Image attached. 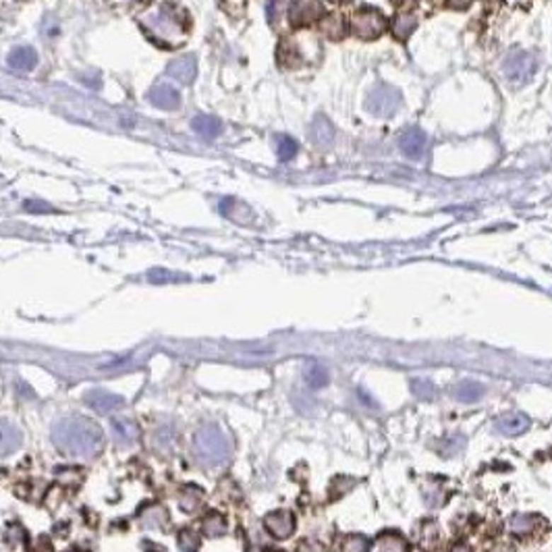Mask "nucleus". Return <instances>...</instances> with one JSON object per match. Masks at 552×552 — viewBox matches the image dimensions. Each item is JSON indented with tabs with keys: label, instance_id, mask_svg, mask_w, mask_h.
<instances>
[{
	"label": "nucleus",
	"instance_id": "21",
	"mask_svg": "<svg viewBox=\"0 0 552 552\" xmlns=\"http://www.w3.org/2000/svg\"><path fill=\"white\" fill-rule=\"evenodd\" d=\"M304 378H306L307 386L311 389H322L328 384V369L318 366V364H311L307 366L306 372H304Z\"/></svg>",
	"mask_w": 552,
	"mask_h": 552
},
{
	"label": "nucleus",
	"instance_id": "9",
	"mask_svg": "<svg viewBox=\"0 0 552 552\" xmlns=\"http://www.w3.org/2000/svg\"><path fill=\"white\" fill-rule=\"evenodd\" d=\"M322 6L316 0H299L293 8H291V23L301 28V25H309L311 21H316L320 17Z\"/></svg>",
	"mask_w": 552,
	"mask_h": 552
},
{
	"label": "nucleus",
	"instance_id": "8",
	"mask_svg": "<svg viewBox=\"0 0 552 552\" xmlns=\"http://www.w3.org/2000/svg\"><path fill=\"white\" fill-rule=\"evenodd\" d=\"M424 148H426V133L418 127L405 131V135L401 137V152L405 154L411 160H418L424 156Z\"/></svg>",
	"mask_w": 552,
	"mask_h": 552
},
{
	"label": "nucleus",
	"instance_id": "12",
	"mask_svg": "<svg viewBox=\"0 0 552 552\" xmlns=\"http://www.w3.org/2000/svg\"><path fill=\"white\" fill-rule=\"evenodd\" d=\"M171 77L179 79L181 84H191L197 75V64H195V59L193 57H181L177 61L171 62L168 71H166Z\"/></svg>",
	"mask_w": 552,
	"mask_h": 552
},
{
	"label": "nucleus",
	"instance_id": "2",
	"mask_svg": "<svg viewBox=\"0 0 552 552\" xmlns=\"http://www.w3.org/2000/svg\"><path fill=\"white\" fill-rule=\"evenodd\" d=\"M193 451H195V457L206 463V465H218L222 461H226L229 453H231V442L229 438L224 436V432L208 424V426H202V428L195 432V438H193Z\"/></svg>",
	"mask_w": 552,
	"mask_h": 552
},
{
	"label": "nucleus",
	"instance_id": "11",
	"mask_svg": "<svg viewBox=\"0 0 552 552\" xmlns=\"http://www.w3.org/2000/svg\"><path fill=\"white\" fill-rule=\"evenodd\" d=\"M150 102H152L154 106H158V108H164V110H175V108H179V104H181V96L179 92L175 90V88H171V86H156L152 92H150Z\"/></svg>",
	"mask_w": 552,
	"mask_h": 552
},
{
	"label": "nucleus",
	"instance_id": "20",
	"mask_svg": "<svg viewBox=\"0 0 552 552\" xmlns=\"http://www.w3.org/2000/svg\"><path fill=\"white\" fill-rule=\"evenodd\" d=\"M320 28H322V31H324L326 38H330V40H340V38L345 35V19H343L340 15H328V17L322 19Z\"/></svg>",
	"mask_w": 552,
	"mask_h": 552
},
{
	"label": "nucleus",
	"instance_id": "17",
	"mask_svg": "<svg viewBox=\"0 0 552 552\" xmlns=\"http://www.w3.org/2000/svg\"><path fill=\"white\" fill-rule=\"evenodd\" d=\"M38 62V54L31 48H15L8 54V64L17 71H30Z\"/></svg>",
	"mask_w": 552,
	"mask_h": 552
},
{
	"label": "nucleus",
	"instance_id": "16",
	"mask_svg": "<svg viewBox=\"0 0 552 552\" xmlns=\"http://www.w3.org/2000/svg\"><path fill=\"white\" fill-rule=\"evenodd\" d=\"M415 28H418V17L411 13H399L391 23V31L397 40H407Z\"/></svg>",
	"mask_w": 552,
	"mask_h": 552
},
{
	"label": "nucleus",
	"instance_id": "38",
	"mask_svg": "<svg viewBox=\"0 0 552 552\" xmlns=\"http://www.w3.org/2000/svg\"><path fill=\"white\" fill-rule=\"evenodd\" d=\"M67 552H77V551H67Z\"/></svg>",
	"mask_w": 552,
	"mask_h": 552
},
{
	"label": "nucleus",
	"instance_id": "13",
	"mask_svg": "<svg viewBox=\"0 0 552 552\" xmlns=\"http://www.w3.org/2000/svg\"><path fill=\"white\" fill-rule=\"evenodd\" d=\"M110 426H113L115 440H117L119 444L129 447V444H135V442H137V438H139V430H137V426H135L131 420H127V418H117V420H113Z\"/></svg>",
	"mask_w": 552,
	"mask_h": 552
},
{
	"label": "nucleus",
	"instance_id": "31",
	"mask_svg": "<svg viewBox=\"0 0 552 552\" xmlns=\"http://www.w3.org/2000/svg\"><path fill=\"white\" fill-rule=\"evenodd\" d=\"M413 393H415L418 397H430V395L434 393V389H432V384H430V382H424V380H415V382H413Z\"/></svg>",
	"mask_w": 552,
	"mask_h": 552
},
{
	"label": "nucleus",
	"instance_id": "7",
	"mask_svg": "<svg viewBox=\"0 0 552 552\" xmlns=\"http://www.w3.org/2000/svg\"><path fill=\"white\" fill-rule=\"evenodd\" d=\"M86 403L92 409H96L98 413H110V411H115L117 407L123 405V399L119 395H115V393L104 391V389H93V391H90L86 395Z\"/></svg>",
	"mask_w": 552,
	"mask_h": 552
},
{
	"label": "nucleus",
	"instance_id": "5",
	"mask_svg": "<svg viewBox=\"0 0 552 552\" xmlns=\"http://www.w3.org/2000/svg\"><path fill=\"white\" fill-rule=\"evenodd\" d=\"M505 75L515 81L523 84L527 79H531V75L536 73V59L529 52H513L507 61H505Z\"/></svg>",
	"mask_w": 552,
	"mask_h": 552
},
{
	"label": "nucleus",
	"instance_id": "36",
	"mask_svg": "<svg viewBox=\"0 0 552 552\" xmlns=\"http://www.w3.org/2000/svg\"><path fill=\"white\" fill-rule=\"evenodd\" d=\"M451 552H469V548H467V546H463V544H457V546H455V548H453Z\"/></svg>",
	"mask_w": 552,
	"mask_h": 552
},
{
	"label": "nucleus",
	"instance_id": "23",
	"mask_svg": "<svg viewBox=\"0 0 552 552\" xmlns=\"http://www.w3.org/2000/svg\"><path fill=\"white\" fill-rule=\"evenodd\" d=\"M482 393H484V389L478 384V382H461L459 386L455 389V397L461 401H465V403H473V401H478L482 397Z\"/></svg>",
	"mask_w": 552,
	"mask_h": 552
},
{
	"label": "nucleus",
	"instance_id": "26",
	"mask_svg": "<svg viewBox=\"0 0 552 552\" xmlns=\"http://www.w3.org/2000/svg\"><path fill=\"white\" fill-rule=\"evenodd\" d=\"M380 552H407V542L397 534H384L378 540Z\"/></svg>",
	"mask_w": 552,
	"mask_h": 552
},
{
	"label": "nucleus",
	"instance_id": "1",
	"mask_svg": "<svg viewBox=\"0 0 552 552\" xmlns=\"http://www.w3.org/2000/svg\"><path fill=\"white\" fill-rule=\"evenodd\" d=\"M52 442L69 457H92L102 447V430L88 418H67L52 426Z\"/></svg>",
	"mask_w": 552,
	"mask_h": 552
},
{
	"label": "nucleus",
	"instance_id": "19",
	"mask_svg": "<svg viewBox=\"0 0 552 552\" xmlns=\"http://www.w3.org/2000/svg\"><path fill=\"white\" fill-rule=\"evenodd\" d=\"M311 137H314V142L320 144V146H328V144L335 139V129H333V125L328 123V119L318 117V119L314 121Z\"/></svg>",
	"mask_w": 552,
	"mask_h": 552
},
{
	"label": "nucleus",
	"instance_id": "3",
	"mask_svg": "<svg viewBox=\"0 0 552 552\" xmlns=\"http://www.w3.org/2000/svg\"><path fill=\"white\" fill-rule=\"evenodd\" d=\"M389 28L386 17L376 11V8H360L353 17H351V31L362 38V40H376L380 38Z\"/></svg>",
	"mask_w": 552,
	"mask_h": 552
},
{
	"label": "nucleus",
	"instance_id": "25",
	"mask_svg": "<svg viewBox=\"0 0 552 552\" xmlns=\"http://www.w3.org/2000/svg\"><path fill=\"white\" fill-rule=\"evenodd\" d=\"M202 490L200 488H195V486H185L181 494H179V505H181V509L183 511H193L200 502H202Z\"/></svg>",
	"mask_w": 552,
	"mask_h": 552
},
{
	"label": "nucleus",
	"instance_id": "35",
	"mask_svg": "<svg viewBox=\"0 0 552 552\" xmlns=\"http://www.w3.org/2000/svg\"><path fill=\"white\" fill-rule=\"evenodd\" d=\"M25 208H28V210H35V212H46V210H50L46 204H40V202H28Z\"/></svg>",
	"mask_w": 552,
	"mask_h": 552
},
{
	"label": "nucleus",
	"instance_id": "28",
	"mask_svg": "<svg viewBox=\"0 0 552 552\" xmlns=\"http://www.w3.org/2000/svg\"><path fill=\"white\" fill-rule=\"evenodd\" d=\"M276 152H278V158H280L282 162H289V160H293L295 154H297V142L284 135V137L278 139V148H276Z\"/></svg>",
	"mask_w": 552,
	"mask_h": 552
},
{
	"label": "nucleus",
	"instance_id": "39",
	"mask_svg": "<svg viewBox=\"0 0 552 552\" xmlns=\"http://www.w3.org/2000/svg\"><path fill=\"white\" fill-rule=\"evenodd\" d=\"M276 552H287V551H276Z\"/></svg>",
	"mask_w": 552,
	"mask_h": 552
},
{
	"label": "nucleus",
	"instance_id": "4",
	"mask_svg": "<svg viewBox=\"0 0 552 552\" xmlns=\"http://www.w3.org/2000/svg\"><path fill=\"white\" fill-rule=\"evenodd\" d=\"M401 106V93L391 86H376L368 96L366 108L376 117H391Z\"/></svg>",
	"mask_w": 552,
	"mask_h": 552
},
{
	"label": "nucleus",
	"instance_id": "6",
	"mask_svg": "<svg viewBox=\"0 0 552 552\" xmlns=\"http://www.w3.org/2000/svg\"><path fill=\"white\" fill-rule=\"evenodd\" d=\"M264 527L276 540H287L295 531V517H293L291 511L278 509V511H272L264 517Z\"/></svg>",
	"mask_w": 552,
	"mask_h": 552
},
{
	"label": "nucleus",
	"instance_id": "18",
	"mask_svg": "<svg viewBox=\"0 0 552 552\" xmlns=\"http://www.w3.org/2000/svg\"><path fill=\"white\" fill-rule=\"evenodd\" d=\"M202 534L208 538H220L226 534V519L220 513H208L202 519Z\"/></svg>",
	"mask_w": 552,
	"mask_h": 552
},
{
	"label": "nucleus",
	"instance_id": "29",
	"mask_svg": "<svg viewBox=\"0 0 552 552\" xmlns=\"http://www.w3.org/2000/svg\"><path fill=\"white\" fill-rule=\"evenodd\" d=\"M372 544L364 536H349L343 544V552H369Z\"/></svg>",
	"mask_w": 552,
	"mask_h": 552
},
{
	"label": "nucleus",
	"instance_id": "27",
	"mask_svg": "<svg viewBox=\"0 0 552 552\" xmlns=\"http://www.w3.org/2000/svg\"><path fill=\"white\" fill-rule=\"evenodd\" d=\"M420 544L424 546V548H434L436 544H438V540H440V531H438V527H436V523L426 522L422 525V529H420Z\"/></svg>",
	"mask_w": 552,
	"mask_h": 552
},
{
	"label": "nucleus",
	"instance_id": "15",
	"mask_svg": "<svg viewBox=\"0 0 552 552\" xmlns=\"http://www.w3.org/2000/svg\"><path fill=\"white\" fill-rule=\"evenodd\" d=\"M191 127L195 129L197 135H202L204 139H214L216 135L220 133L222 125L216 117H210V115H197L193 121H191Z\"/></svg>",
	"mask_w": 552,
	"mask_h": 552
},
{
	"label": "nucleus",
	"instance_id": "24",
	"mask_svg": "<svg viewBox=\"0 0 552 552\" xmlns=\"http://www.w3.org/2000/svg\"><path fill=\"white\" fill-rule=\"evenodd\" d=\"M177 544H179L181 552H197L200 551V536H197V531L185 527L177 536Z\"/></svg>",
	"mask_w": 552,
	"mask_h": 552
},
{
	"label": "nucleus",
	"instance_id": "34",
	"mask_svg": "<svg viewBox=\"0 0 552 552\" xmlns=\"http://www.w3.org/2000/svg\"><path fill=\"white\" fill-rule=\"evenodd\" d=\"M418 2H420V0H393V4H395L397 8H403V11H405V8H413Z\"/></svg>",
	"mask_w": 552,
	"mask_h": 552
},
{
	"label": "nucleus",
	"instance_id": "14",
	"mask_svg": "<svg viewBox=\"0 0 552 552\" xmlns=\"http://www.w3.org/2000/svg\"><path fill=\"white\" fill-rule=\"evenodd\" d=\"M527 428H529V420L522 413H511V415L498 418V422H496V430L502 432L505 436H519Z\"/></svg>",
	"mask_w": 552,
	"mask_h": 552
},
{
	"label": "nucleus",
	"instance_id": "22",
	"mask_svg": "<svg viewBox=\"0 0 552 552\" xmlns=\"http://www.w3.org/2000/svg\"><path fill=\"white\" fill-rule=\"evenodd\" d=\"M536 523H538V519L534 515H515V517H511L509 527L517 536H529L536 529Z\"/></svg>",
	"mask_w": 552,
	"mask_h": 552
},
{
	"label": "nucleus",
	"instance_id": "10",
	"mask_svg": "<svg viewBox=\"0 0 552 552\" xmlns=\"http://www.w3.org/2000/svg\"><path fill=\"white\" fill-rule=\"evenodd\" d=\"M23 442V436L15 424H11L8 420L0 418V455H11L15 453Z\"/></svg>",
	"mask_w": 552,
	"mask_h": 552
},
{
	"label": "nucleus",
	"instance_id": "30",
	"mask_svg": "<svg viewBox=\"0 0 552 552\" xmlns=\"http://www.w3.org/2000/svg\"><path fill=\"white\" fill-rule=\"evenodd\" d=\"M30 552H52V542L46 536H40L30 544Z\"/></svg>",
	"mask_w": 552,
	"mask_h": 552
},
{
	"label": "nucleus",
	"instance_id": "33",
	"mask_svg": "<svg viewBox=\"0 0 552 552\" xmlns=\"http://www.w3.org/2000/svg\"><path fill=\"white\" fill-rule=\"evenodd\" d=\"M471 2H473V0H447V6L457 8V11H463V8H467Z\"/></svg>",
	"mask_w": 552,
	"mask_h": 552
},
{
	"label": "nucleus",
	"instance_id": "32",
	"mask_svg": "<svg viewBox=\"0 0 552 552\" xmlns=\"http://www.w3.org/2000/svg\"><path fill=\"white\" fill-rule=\"evenodd\" d=\"M299 552H324V548H322V544H318L314 540H306L299 544Z\"/></svg>",
	"mask_w": 552,
	"mask_h": 552
},
{
	"label": "nucleus",
	"instance_id": "37",
	"mask_svg": "<svg viewBox=\"0 0 552 552\" xmlns=\"http://www.w3.org/2000/svg\"><path fill=\"white\" fill-rule=\"evenodd\" d=\"M492 552H509V548H505V546H502V548H496V551H492Z\"/></svg>",
	"mask_w": 552,
	"mask_h": 552
}]
</instances>
